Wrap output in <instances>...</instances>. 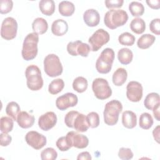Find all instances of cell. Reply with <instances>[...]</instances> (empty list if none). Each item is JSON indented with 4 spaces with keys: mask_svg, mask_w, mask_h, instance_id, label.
Here are the masks:
<instances>
[{
    "mask_svg": "<svg viewBox=\"0 0 160 160\" xmlns=\"http://www.w3.org/2000/svg\"><path fill=\"white\" fill-rule=\"evenodd\" d=\"M89 128V126L86 121V116L82 113L78 112L73 120L72 128L78 132H84L87 131Z\"/></svg>",
    "mask_w": 160,
    "mask_h": 160,
    "instance_id": "19",
    "label": "cell"
},
{
    "mask_svg": "<svg viewBox=\"0 0 160 160\" xmlns=\"http://www.w3.org/2000/svg\"><path fill=\"white\" fill-rule=\"evenodd\" d=\"M25 140L28 145L36 150L42 148L47 142L46 138L43 134L34 131L28 132L25 136Z\"/></svg>",
    "mask_w": 160,
    "mask_h": 160,
    "instance_id": "12",
    "label": "cell"
},
{
    "mask_svg": "<svg viewBox=\"0 0 160 160\" xmlns=\"http://www.w3.org/2000/svg\"><path fill=\"white\" fill-rule=\"evenodd\" d=\"M39 8L44 15L51 16L55 11V3L53 0H41L39 2Z\"/></svg>",
    "mask_w": 160,
    "mask_h": 160,
    "instance_id": "24",
    "label": "cell"
},
{
    "mask_svg": "<svg viewBox=\"0 0 160 160\" xmlns=\"http://www.w3.org/2000/svg\"><path fill=\"white\" fill-rule=\"evenodd\" d=\"M83 19L88 26L95 27L99 23L100 15L97 10L88 9L83 14Z\"/></svg>",
    "mask_w": 160,
    "mask_h": 160,
    "instance_id": "16",
    "label": "cell"
},
{
    "mask_svg": "<svg viewBox=\"0 0 160 160\" xmlns=\"http://www.w3.org/2000/svg\"><path fill=\"white\" fill-rule=\"evenodd\" d=\"M18 23L12 17L6 18L2 22L1 28V36L6 40L14 39L17 34Z\"/></svg>",
    "mask_w": 160,
    "mask_h": 160,
    "instance_id": "9",
    "label": "cell"
},
{
    "mask_svg": "<svg viewBox=\"0 0 160 160\" xmlns=\"http://www.w3.org/2000/svg\"><path fill=\"white\" fill-rule=\"evenodd\" d=\"M128 20V13L123 9H110L106 12L104 17L105 25L111 29L124 25Z\"/></svg>",
    "mask_w": 160,
    "mask_h": 160,
    "instance_id": "1",
    "label": "cell"
},
{
    "mask_svg": "<svg viewBox=\"0 0 160 160\" xmlns=\"http://www.w3.org/2000/svg\"><path fill=\"white\" fill-rule=\"evenodd\" d=\"M133 155L131 149L127 148H121L118 152V157L123 160L131 159L133 158Z\"/></svg>",
    "mask_w": 160,
    "mask_h": 160,
    "instance_id": "39",
    "label": "cell"
},
{
    "mask_svg": "<svg viewBox=\"0 0 160 160\" xmlns=\"http://www.w3.org/2000/svg\"><path fill=\"white\" fill-rule=\"evenodd\" d=\"M106 7L108 9H112V8H119L122 7L124 1L123 0H106Z\"/></svg>",
    "mask_w": 160,
    "mask_h": 160,
    "instance_id": "43",
    "label": "cell"
},
{
    "mask_svg": "<svg viewBox=\"0 0 160 160\" xmlns=\"http://www.w3.org/2000/svg\"><path fill=\"white\" fill-rule=\"evenodd\" d=\"M133 53L127 48L120 49L118 52V59L122 64H129L132 60Z\"/></svg>",
    "mask_w": 160,
    "mask_h": 160,
    "instance_id": "26",
    "label": "cell"
},
{
    "mask_svg": "<svg viewBox=\"0 0 160 160\" xmlns=\"http://www.w3.org/2000/svg\"><path fill=\"white\" fill-rule=\"evenodd\" d=\"M13 119L11 117L2 116L0 120L1 131L2 132L8 133L12 130L14 122Z\"/></svg>",
    "mask_w": 160,
    "mask_h": 160,
    "instance_id": "34",
    "label": "cell"
},
{
    "mask_svg": "<svg viewBox=\"0 0 160 160\" xmlns=\"http://www.w3.org/2000/svg\"><path fill=\"white\" fill-rule=\"evenodd\" d=\"M127 78L128 73L126 70L123 68H119L114 72L112 74V82L116 86H121L125 83Z\"/></svg>",
    "mask_w": 160,
    "mask_h": 160,
    "instance_id": "21",
    "label": "cell"
},
{
    "mask_svg": "<svg viewBox=\"0 0 160 160\" xmlns=\"http://www.w3.org/2000/svg\"><path fill=\"white\" fill-rule=\"evenodd\" d=\"M44 70L46 74L51 78L61 75L63 71L59 57L55 54L47 55L44 59Z\"/></svg>",
    "mask_w": 160,
    "mask_h": 160,
    "instance_id": "6",
    "label": "cell"
},
{
    "mask_svg": "<svg viewBox=\"0 0 160 160\" xmlns=\"http://www.w3.org/2000/svg\"><path fill=\"white\" fill-rule=\"evenodd\" d=\"M57 122V116L52 111L42 114L38 119V126L43 131H47L52 128Z\"/></svg>",
    "mask_w": 160,
    "mask_h": 160,
    "instance_id": "15",
    "label": "cell"
},
{
    "mask_svg": "<svg viewBox=\"0 0 160 160\" xmlns=\"http://www.w3.org/2000/svg\"><path fill=\"white\" fill-rule=\"evenodd\" d=\"M32 28L34 32H36L38 34H43L48 29V24L45 19L42 18H37L32 23Z\"/></svg>",
    "mask_w": 160,
    "mask_h": 160,
    "instance_id": "22",
    "label": "cell"
},
{
    "mask_svg": "<svg viewBox=\"0 0 160 160\" xmlns=\"http://www.w3.org/2000/svg\"><path fill=\"white\" fill-rule=\"evenodd\" d=\"M20 110L21 109L19 104L14 101L9 102L6 108V112L7 115L11 117L14 121L17 120V117L21 112Z\"/></svg>",
    "mask_w": 160,
    "mask_h": 160,
    "instance_id": "30",
    "label": "cell"
},
{
    "mask_svg": "<svg viewBox=\"0 0 160 160\" xmlns=\"http://www.w3.org/2000/svg\"><path fill=\"white\" fill-rule=\"evenodd\" d=\"M59 12L63 16H71L75 11L74 4L68 1H62L59 2L58 6Z\"/></svg>",
    "mask_w": 160,
    "mask_h": 160,
    "instance_id": "23",
    "label": "cell"
},
{
    "mask_svg": "<svg viewBox=\"0 0 160 160\" xmlns=\"http://www.w3.org/2000/svg\"><path fill=\"white\" fill-rule=\"evenodd\" d=\"M159 130H160V126L158 125L152 131V135H153L154 139L158 143H159Z\"/></svg>",
    "mask_w": 160,
    "mask_h": 160,
    "instance_id": "47",
    "label": "cell"
},
{
    "mask_svg": "<svg viewBox=\"0 0 160 160\" xmlns=\"http://www.w3.org/2000/svg\"><path fill=\"white\" fill-rule=\"evenodd\" d=\"M91 50V47L88 44L82 42L80 40L69 42L67 45L68 52L72 56L79 55L88 57Z\"/></svg>",
    "mask_w": 160,
    "mask_h": 160,
    "instance_id": "10",
    "label": "cell"
},
{
    "mask_svg": "<svg viewBox=\"0 0 160 160\" xmlns=\"http://www.w3.org/2000/svg\"><path fill=\"white\" fill-rule=\"evenodd\" d=\"M88 83L87 79L82 76L75 78L72 82V88L79 93L84 92L88 88Z\"/></svg>",
    "mask_w": 160,
    "mask_h": 160,
    "instance_id": "29",
    "label": "cell"
},
{
    "mask_svg": "<svg viewBox=\"0 0 160 160\" xmlns=\"http://www.w3.org/2000/svg\"><path fill=\"white\" fill-rule=\"evenodd\" d=\"M92 159L90 153L88 151H84L79 153L77 157L78 160H91Z\"/></svg>",
    "mask_w": 160,
    "mask_h": 160,
    "instance_id": "46",
    "label": "cell"
},
{
    "mask_svg": "<svg viewBox=\"0 0 160 160\" xmlns=\"http://www.w3.org/2000/svg\"><path fill=\"white\" fill-rule=\"evenodd\" d=\"M153 124V119L148 112H143L139 117V125L143 129H149Z\"/></svg>",
    "mask_w": 160,
    "mask_h": 160,
    "instance_id": "32",
    "label": "cell"
},
{
    "mask_svg": "<svg viewBox=\"0 0 160 160\" xmlns=\"http://www.w3.org/2000/svg\"><path fill=\"white\" fill-rule=\"evenodd\" d=\"M39 36L36 32L29 33L24 38L21 54L22 58L26 61H30L36 58L38 54V44Z\"/></svg>",
    "mask_w": 160,
    "mask_h": 160,
    "instance_id": "2",
    "label": "cell"
},
{
    "mask_svg": "<svg viewBox=\"0 0 160 160\" xmlns=\"http://www.w3.org/2000/svg\"><path fill=\"white\" fill-rule=\"evenodd\" d=\"M122 110V105L118 100L113 99L108 102L103 112L104 122L108 126L115 125L119 119V115Z\"/></svg>",
    "mask_w": 160,
    "mask_h": 160,
    "instance_id": "3",
    "label": "cell"
},
{
    "mask_svg": "<svg viewBox=\"0 0 160 160\" xmlns=\"http://www.w3.org/2000/svg\"><path fill=\"white\" fill-rule=\"evenodd\" d=\"M13 7V2L11 0H1L0 4L1 14H7L9 12Z\"/></svg>",
    "mask_w": 160,
    "mask_h": 160,
    "instance_id": "38",
    "label": "cell"
},
{
    "mask_svg": "<svg viewBox=\"0 0 160 160\" xmlns=\"http://www.w3.org/2000/svg\"><path fill=\"white\" fill-rule=\"evenodd\" d=\"M34 116L26 111H21L16 120L18 125L23 129H28L32 127L34 123Z\"/></svg>",
    "mask_w": 160,
    "mask_h": 160,
    "instance_id": "17",
    "label": "cell"
},
{
    "mask_svg": "<svg viewBox=\"0 0 160 160\" xmlns=\"http://www.w3.org/2000/svg\"><path fill=\"white\" fill-rule=\"evenodd\" d=\"M66 139L71 148L73 146L78 149H84L86 148L89 144V139L87 136L73 131L67 133Z\"/></svg>",
    "mask_w": 160,
    "mask_h": 160,
    "instance_id": "11",
    "label": "cell"
},
{
    "mask_svg": "<svg viewBox=\"0 0 160 160\" xmlns=\"http://www.w3.org/2000/svg\"><path fill=\"white\" fill-rule=\"evenodd\" d=\"M64 87V82L62 79L58 78L52 80L48 87V91L51 94H57L60 92Z\"/></svg>",
    "mask_w": 160,
    "mask_h": 160,
    "instance_id": "31",
    "label": "cell"
},
{
    "mask_svg": "<svg viewBox=\"0 0 160 160\" xmlns=\"http://www.w3.org/2000/svg\"><path fill=\"white\" fill-rule=\"evenodd\" d=\"M88 126L91 128H96L99 125V116L96 112H91L86 116Z\"/></svg>",
    "mask_w": 160,
    "mask_h": 160,
    "instance_id": "36",
    "label": "cell"
},
{
    "mask_svg": "<svg viewBox=\"0 0 160 160\" xmlns=\"http://www.w3.org/2000/svg\"><path fill=\"white\" fill-rule=\"evenodd\" d=\"M159 107H160V104H158L156 107H154L152 109L153 114L155 118V119L159 121H160V114H159Z\"/></svg>",
    "mask_w": 160,
    "mask_h": 160,
    "instance_id": "48",
    "label": "cell"
},
{
    "mask_svg": "<svg viewBox=\"0 0 160 160\" xmlns=\"http://www.w3.org/2000/svg\"><path fill=\"white\" fill-rule=\"evenodd\" d=\"M12 141V138L6 132H1L0 134V144L1 146H8Z\"/></svg>",
    "mask_w": 160,
    "mask_h": 160,
    "instance_id": "44",
    "label": "cell"
},
{
    "mask_svg": "<svg viewBox=\"0 0 160 160\" xmlns=\"http://www.w3.org/2000/svg\"><path fill=\"white\" fill-rule=\"evenodd\" d=\"M26 84L31 91H38L43 86V79L39 68L34 64L28 66L25 71Z\"/></svg>",
    "mask_w": 160,
    "mask_h": 160,
    "instance_id": "4",
    "label": "cell"
},
{
    "mask_svg": "<svg viewBox=\"0 0 160 160\" xmlns=\"http://www.w3.org/2000/svg\"><path fill=\"white\" fill-rule=\"evenodd\" d=\"M114 51L112 49L105 48L101 53L96 62V68L101 74H107L111 70L114 60Z\"/></svg>",
    "mask_w": 160,
    "mask_h": 160,
    "instance_id": "5",
    "label": "cell"
},
{
    "mask_svg": "<svg viewBox=\"0 0 160 160\" xmlns=\"http://www.w3.org/2000/svg\"><path fill=\"white\" fill-rule=\"evenodd\" d=\"M118 41L121 45L131 46L135 42V37L130 32H124L119 36Z\"/></svg>",
    "mask_w": 160,
    "mask_h": 160,
    "instance_id": "35",
    "label": "cell"
},
{
    "mask_svg": "<svg viewBox=\"0 0 160 160\" xmlns=\"http://www.w3.org/2000/svg\"><path fill=\"white\" fill-rule=\"evenodd\" d=\"M129 10L132 16H141L144 12V7L138 1H132L129 4Z\"/></svg>",
    "mask_w": 160,
    "mask_h": 160,
    "instance_id": "33",
    "label": "cell"
},
{
    "mask_svg": "<svg viewBox=\"0 0 160 160\" xmlns=\"http://www.w3.org/2000/svg\"><path fill=\"white\" fill-rule=\"evenodd\" d=\"M156 38L151 34H145L142 35L137 41V46L139 48L146 49L151 47L154 42Z\"/></svg>",
    "mask_w": 160,
    "mask_h": 160,
    "instance_id": "25",
    "label": "cell"
},
{
    "mask_svg": "<svg viewBox=\"0 0 160 160\" xmlns=\"http://www.w3.org/2000/svg\"><path fill=\"white\" fill-rule=\"evenodd\" d=\"M109 34L103 29H98L89 38L88 42L92 51H98L104 44L109 42Z\"/></svg>",
    "mask_w": 160,
    "mask_h": 160,
    "instance_id": "8",
    "label": "cell"
},
{
    "mask_svg": "<svg viewBox=\"0 0 160 160\" xmlns=\"http://www.w3.org/2000/svg\"><path fill=\"white\" fill-rule=\"evenodd\" d=\"M57 157L58 153L52 148H47L41 152V158L42 160H54Z\"/></svg>",
    "mask_w": 160,
    "mask_h": 160,
    "instance_id": "37",
    "label": "cell"
},
{
    "mask_svg": "<svg viewBox=\"0 0 160 160\" xmlns=\"http://www.w3.org/2000/svg\"><path fill=\"white\" fill-rule=\"evenodd\" d=\"M146 3L149 7L154 9H158L160 8L159 0H147Z\"/></svg>",
    "mask_w": 160,
    "mask_h": 160,
    "instance_id": "45",
    "label": "cell"
},
{
    "mask_svg": "<svg viewBox=\"0 0 160 160\" xmlns=\"http://www.w3.org/2000/svg\"><path fill=\"white\" fill-rule=\"evenodd\" d=\"M150 31L156 35H159L160 34V19L156 18L152 19L149 24Z\"/></svg>",
    "mask_w": 160,
    "mask_h": 160,
    "instance_id": "42",
    "label": "cell"
},
{
    "mask_svg": "<svg viewBox=\"0 0 160 160\" xmlns=\"http://www.w3.org/2000/svg\"><path fill=\"white\" fill-rule=\"evenodd\" d=\"M78 112H79L76 111H71L66 114L64 117V122L68 128H72L73 120Z\"/></svg>",
    "mask_w": 160,
    "mask_h": 160,
    "instance_id": "41",
    "label": "cell"
},
{
    "mask_svg": "<svg viewBox=\"0 0 160 160\" xmlns=\"http://www.w3.org/2000/svg\"><path fill=\"white\" fill-rule=\"evenodd\" d=\"M142 90L140 82L135 81H130L126 86V96L131 102H139L142 98Z\"/></svg>",
    "mask_w": 160,
    "mask_h": 160,
    "instance_id": "13",
    "label": "cell"
},
{
    "mask_svg": "<svg viewBox=\"0 0 160 160\" xmlns=\"http://www.w3.org/2000/svg\"><path fill=\"white\" fill-rule=\"evenodd\" d=\"M68 31L67 22L62 19H58L53 21L51 25V31L56 36L64 35Z\"/></svg>",
    "mask_w": 160,
    "mask_h": 160,
    "instance_id": "18",
    "label": "cell"
},
{
    "mask_svg": "<svg viewBox=\"0 0 160 160\" xmlns=\"http://www.w3.org/2000/svg\"><path fill=\"white\" fill-rule=\"evenodd\" d=\"M78 102L77 96L72 92H67L59 96L56 101V106L61 111L67 109L70 107L75 106Z\"/></svg>",
    "mask_w": 160,
    "mask_h": 160,
    "instance_id": "14",
    "label": "cell"
},
{
    "mask_svg": "<svg viewBox=\"0 0 160 160\" xmlns=\"http://www.w3.org/2000/svg\"><path fill=\"white\" fill-rule=\"evenodd\" d=\"M160 104L159 95L156 92L149 93L145 98L144 105L149 110H152L154 107Z\"/></svg>",
    "mask_w": 160,
    "mask_h": 160,
    "instance_id": "27",
    "label": "cell"
},
{
    "mask_svg": "<svg viewBox=\"0 0 160 160\" xmlns=\"http://www.w3.org/2000/svg\"><path fill=\"white\" fill-rule=\"evenodd\" d=\"M56 145L61 151H67L70 148H71L67 142L66 136H62L58 138L56 141Z\"/></svg>",
    "mask_w": 160,
    "mask_h": 160,
    "instance_id": "40",
    "label": "cell"
},
{
    "mask_svg": "<svg viewBox=\"0 0 160 160\" xmlns=\"http://www.w3.org/2000/svg\"><path fill=\"white\" fill-rule=\"evenodd\" d=\"M130 29L136 34H142L146 29L145 21L140 18H134L130 23Z\"/></svg>",
    "mask_w": 160,
    "mask_h": 160,
    "instance_id": "28",
    "label": "cell"
},
{
    "mask_svg": "<svg viewBox=\"0 0 160 160\" xmlns=\"http://www.w3.org/2000/svg\"><path fill=\"white\" fill-rule=\"evenodd\" d=\"M92 89L94 96L100 100L109 98L112 94V90L108 81L104 78L95 79L92 83Z\"/></svg>",
    "mask_w": 160,
    "mask_h": 160,
    "instance_id": "7",
    "label": "cell"
},
{
    "mask_svg": "<svg viewBox=\"0 0 160 160\" xmlns=\"http://www.w3.org/2000/svg\"><path fill=\"white\" fill-rule=\"evenodd\" d=\"M122 125L128 129H132L137 124L136 114L131 111H125L122 114Z\"/></svg>",
    "mask_w": 160,
    "mask_h": 160,
    "instance_id": "20",
    "label": "cell"
}]
</instances>
